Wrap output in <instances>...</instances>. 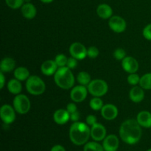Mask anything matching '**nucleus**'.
I'll return each instance as SVG.
<instances>
[{
	"instance_id": "obj_17",
	"label": "nucleus",
	"mask_w": 151,
	"mask_h": 151,
	"mask_svg": "<svg viewBox=\"0 0 151 151\" xmlns=\"http://www.w3.org/2000/svg\"><path fill=\"white\" fill-rule=\"evenodd\" d=\"M21 11H22V16L27 19H34L37 14L36 7L30 2L24 3L21 7Z\"/></svg>"
},
{
	"instance_id": "obj_39",
	"label": "nucleus",
	"mask_w": 151,
	"mask_h": 151,
	"mask_svg": "<svg viewBox=\"0 0 151 151\" xmlns=\"http://www.w3.org/2000/svg\"><path fill=\"white\" fill-rule=\"evenodd\" d=\"M50 151H66V149H65L62 145H56L53 146V147H52L51 150Z\"/></svg>"
},
{
	"instance_id": "obj_23",
	"label": "nucleus",
	"mask_w": 151,
	"mask_h": 151,
	"mask_svg": "<svg viewBox=\"0 0 151 151\" xmlns=\"http://www.w3.org/2000/svg\"><path fill=\"white\" fill-rule=\"evenodd\" d=\"M14 77L20 81H27L29 78V72L26 67L19 66L14 70Z\"/></svg>"
},
{
	"instance_id": "obj_24",
	"label": "nucleus",
	"mask_w": 151,
	"mask_h": 151,
	"mask_svg": "<svg viewBox=\"0 0 151 151\" xmlns=\"http://www.w3.org/2000/svg\"><path fill=\"white\" fill-rule=\"evenodd\" d=\"M77 80H78V82L81 85L85 86H87L89 84V83L91 81V76L86 72H79L78 75V77H77Z\"/></svg>"
},
{
	"instance_id": "obj_11",
	"label": "nucleus",
	"mask_w": 151,
	"mask_h": 151,
	"mask_svg": "<svg viewBox=\"0 0 151 151\" xmlns=\"http://www.w3.org/2000/svg\"><path fill=\"white\" fill-rule=\"evenodd\" d=\"M122 67L128 73H136L139 69V63L134 58L126 56L122 60Z\"/></svg>"
},
{
	"instance_id": "obj_20",
	"label": "nucleus",
	"mask_w": 151,
	"mask_h": 151,
	"mask_svg": "<svg viewBox=\"0 0 151 151\" xmlns=\"http://www.w3.org/2000/svg\"><path fill=\"white\" fill-rule=\"evenodd\" d=\"M97 13L99 17L103 19H110L113 14L111 7L107 4H101L97 7Z\"/></svg>"
},
{
	"instance_id": "obj_19",
	"label": "nucleus",
	"mask_w": 151,
	"mask_h": 151,
	"mask_svg": "<svg viewBox=\"0 0 151 151\" xmlns=\"http://www.w3.org/2000/svg\"><path fill=\"white\" fill-rule=\"evenodd\" d=\"M129 97L134 103H140L145 98V92L141 86H134L131 89Z\"/></svg>"
},
{
	"instance_id": "obj_15",
	"label": "nucleus",
	"mask_w": 151,
	"mask_h": 151,
	"mask_svg": "<svg viewBox=\"0 0 151 151\" xmlns=\"http://www.w3.org/2000/svg\"><path fill=\"white\" fill-rule=\"evenodd\" d=\"M58 68V66L55 60H47L41 64V71L44 75L47 76H51L55 74Z\"/></svg>"
},
{
	"instance_id": "obj_5",
	"label": "nucleus",
	"mask_w": 151,
	"mask_h": 151,
	"mask_svg": "<svg viewBox=\"0 0 151 151\" xmlns=\"http://www.w3.org/2000/svg\"><path fill=\"white\" fill-rule=\"evenodd\" d=\"M88 91L94 97H100L104 96L109 90L107 83L101 79H95L91 81L88 86Z\"/></svg>"
},
{
	"instance_id": "obj_1",
	"label": "nucleus",
	"mask_w": 151,
	"mask_h": 151,
	"mask_svg": "<svg viewBox=\"0 0 151 151\" xmlns=\"http://www.w3.org/2000/svg\"><path fill=\"white\" fill-rule=\"evenodd\" d=\"M142 135L141 125L136 119H127L119 128V136L124 142L134 145L139 142Z\"/></svg>"
},
{
	"instance_id": "obj_18",
	"label": "nucleus",
	"mask_w": 151,
	"mask_h": 151,
	"mask_svg": "<svg viewBox=\"0 0 151 151\" xmlns=\"http://www.w3.org/2000/svg\"><path fill=\"white\" fill-rule=\"evenodd\" d=\"M137 120L141 127L145 128H151V113L147 111L139 112L137 116Z\"/></svg>"
},
{
	"instance_id": "obj_7",
	"label": "nucleus",
	"mask_w": 151,
	"mask_h": 151,
	"mask_svg": "<svg viewBox=\"0 0 151 151\" xmlns=\"http://www.w3.org/2000/svg\"><path fill=\"white\" fill-rule=\"evenodd\" d=\"M14 108L10 105L4 104L0 109V117L6 125L12 124L16 119V113Z\"/></svg>"
},
{
	"instance_id": "obj_10",
	"label": "nucleus",
	"mask_w": 151,
	"mask_h": 151,
	"mask_svg": "<svg viewBox=\"0 0 151 151\" xmlns=\"http://www.w3.org/2000/svg\"><path fill=\"white\" fill-rule=\"evenodd\" d=\"M109 27L111 29L117 33H121L124 32L126 29V22L123 18L119 16H114L109 19Z\"/></svg>"
},
{
	"instance_id": "obj_38",
	"label": "nucleus",
	"mask_w": 151,
	"mask_h": 151,
	"mask_svg": "<svg viewBox=\"0 0 151 151\" xmlns=\"http://www.w3.org/2000/svg\"><path fill=\"white\" fill-rule=\"evenodd\" d=\"M5 84V78L2 72H0V88L2 89Z\"/></svg>"
},
{
	"instance_id": "obj_35",
	"label": "nucleus",
	"mask_w": 151,
	"mask_h": 151,
	"mask_svg": "<svg viewBox=\"0 0 151 151\" xmlns=\"http://www.w3.org/2000/svg\"><path fill=\"white\" fill-rule=\"evenodd\" d=\"M97 117H96L94 115H88V116H87L86 119V124L88 125H91V126H92V125H94V124L97 123Z\"/></svg>"
},
{
	"instance_id": "obj_26",
	"label": "nucleus",
	"mask_w": 151,
	"mask_h": 151,
	"mask_svg": "<svg viewBox=\"0 0 151 151\" xmlns=\"http://www.w3.org/2000/svg\"><path fill=\"white\" fill-rule=\"evenodd\" d=\"M83 151H104L103 145L97 142H89L86 143L83 147Z\"/></svg>"
},
{
	"instance_id": "obj_8",
	"label": "nucleus",
	"mask_w": 151,
	"mask_h": 151,
	"mask_svg": "<svg viewBox=\"0 0 151 151\" xmlns=\"http://www.w3.org/2000/svg\"><path fill=\"white\" fill-rule=\"evenodd\" d=\"M69 53L77 60H83L87 56V49L81 43L75 42L69 47Z\"/></svg>"
},
{
	"instance_id": "obj_6",
	"label": "nucleus",
	"mask_w": 151,
	"mask_h": 151,
	"mask_svg": "<svg viewBox=\"0 0 151 151\" xmlns=\"http://www.w3.org/2000/svg\"><path fill=\"white\" fill-rule=\"evenodd\" d=\"M31 103L29 98L24 94H19L13 100V108L17 113L25 114L30 110Z\"/></svg>"
},
{
	"instance_id": "obj_13",
	"label": "nucleus",
	"mask_w": 151,
	"mask_h": 151,
	"mask_svg": "<svg viewBox=\"0 0 151 151\" xmlns=\"http://www.w3.org/2000/svg\"><path fill=\"white\" fill-rule=\"evenodd\" d=\"M91 137L94 141H103L106 137V129L102 124L96 123L91 128Z\"/></svg>"
},
{
	"instance_id": "obj_12",
	"label": "nucleus",
	"mask_w": 151,
	"mask_h": 151,
	"mask_svg": "<svg viewBox=\"0 0 151 151\" xmlns=\"http://www.w3.org/2000/svg\"><path fill=\"white\" fill-rule=\"evenodd\" d=\"M119 145V139L114 134H110L103 139V147L105 151H116Z\"/></svg>"
},
{
	"instance_id": "obj_37",
	"label": "nucleus",
	"mask_w": 151,
	"mask_h": 151,
	"mask_svg": "<svg viewBox=\"0 0 151 151\" xmlns=\"http://www.w3.org/2000/svg\"><path fill=\"white\" fill-rule=\"evenodd\" d=\"M80 119V113L78 111H77L74 112V113L71 114H70V119L72 121H73L74 122H78Z\"/></svg>"
},
{
	"instance_id": "obj_41",
	"label": "nucleus",
	"mask_w": 151,
	"mask_h": 151,
	"mask_svg": "<svg viewBox=\"0 0 151 151\" xmlns=\"http://www.w3.org/2000/svg\"><path fill=\"white\" fill-rule=\"evenodd\" d=\"M24 1L25 3H27V2H30V0H24Z\"/></svg>"
},
{
	"instance_id": "obj_28",
	"label": "nucleus",
	"mask_w": 151,
	"mask_h": 151,
	"mask_svg": "<svg viewBox=\"0 0 151 151\" xmlns=\"http://www.w3.org/2000/svg\"><path fill=\"white\" fill-rule=\"evenodd\" d=\"M6 4L11 9H16L20 8L22 7L24 4V0H5Z\"/></svg>"
},
{
	"instance_id": "obj_21",
	"label": "nucleus",
	"mask_w": 151,
	"mask_h": 151,
	"mask_svg": "<svg viewBox=\"0 0 151 151\" xmlns=\"http://www.w3.org/2000/svg\"><path fill=\"white\" fill-rule=\"evenodd\" d=\"M16 67V61L12 58H4L1 60L0 63V69L1 72H10L14 70Z\"/></svg>"
},
{
	"instance_id": "obj_4",
	"label": "nucleus",
	"mask_w": 151,
	"mask_h": 151,
	"mask_svg": "<svg viewBox=\"0 0 151 151\" xmlns=\"http://www.w3.org/2000/svg\"><path fill=\"white\" fill-rule=\"evenodd\" d=\"M26 88L32 95H41L45 91L46 85L42 79L37 75H31L26 81Z\"/></svg>"
},
{
	"instance_id": "obj_40",
	"label": "nucleus",
	"mask_w": 151,
	"mask_h": 151,
	"mask_svg": "<svg viewBox=\"0 0 151 151\" xmlns=\"http://www.w3.org/2000/svg\"><path fill=\"white\" fill-rule=\"evenodd\" d=\"M40 1L43 3H45V4H49V3L52 2L54 0H40Z\"/></svg>"
},
{
	"instance_id": "obj_22",
	"label": "nucleus",
	"mask_w": 151,
	"mask_h": 151,
	"mask_svg": "<svg viewBox=\"0 0 151 151\" xmlns=\"http://www.w3.org/2000/svg\"><path fill=\"white\" fill-rule=\"evenodd\" d=\"M7 89L11 94H19L22 92V86L21 81L17 79H11L7 83Z\"/></svg>"
},
{
	"instance_id": "obj_36",
	"label": "nucleus",
	"mask_w": 151,
	"mask_h": 151,
	"mask_svg": "<svg viewBox=\"0 0 151 151\" xmlns=\"http://www.w3.org/2000/svg\"><path fill=\"white\" fill-rule=\"evenodd\" d=\"M66 110H67L68 112L71 114L77 111H78V108H77L76 105H75V103H70L67 105V106H66Z\"/></svg>"
},
{
	"instance_id": "obj_14",
	"label": "nucleus",
	"mask_w": 151,
	"mask_h": 151,
	"mask_svg": "<svg viewBox=\"0 0 151 151\" xmlns=\"http://www.w3.org/2000/svg\"><path fill=\"white\" fill-rule=\"evenodd\" d=\"M101 114L106 120H113L118 116V109L113 104H106L102 108Z\"/></svg>"
},
{
	"instance_id": "obj_29",
	"label": "nucleus",
	"mask_w": 151,
	"mask_h": 151,
	"mask_svg": "<svg viewBox=\"0 0 151 151\" xmlns=\"http://www.w3.org/2000/svg\"><path fill=\"white\" fill-rule=\"evenodd\" d=\"M55 61L56 62L58 67H63V66H66L68 58L65 55L59 54L56 55L55 58Z\"/></svg>"
},
{
	"instance_id": "obj_16",
	"label": "nucleus",
	"mask_w": 151,
	"mask_h": 151,
	"mask_svg": "<svg viewBox=\"0 0 151 151\" xmlns=\"http://www.w3.org/2000/svg\"><path fill=\"white\" fill-rule=\"evenodd\" d=\"M53 119L58 125H64L70 119V114L66 109H58L54 113Z\"/></svg>"
},
{
	"instance_id": "obj_25",
	"label": "nucleus",
	"mask_w": 151,
	"mask_h": 151,
	"mask_svg": "<svg viewBox=\"0 0 151 151\" xmlns=\"http://www.w3.org/2000/svg\"><path fill=\"white\" fill-rule=\"evenodd\" d=\"M139 85L143 89H151V73L145 74L140 78Z\"/></svg>"
},
{
	"instance_id": "obj_42",
	"label": "nucleus",
	"mask_w": 151,
	"mask_h": 151,
	"mask_svg": "<svg viewBox=\"0 0 151 151\" xmlns=\"http://www.w3.org/2000/svg\"><path fill=\"white\" fill-rule=\"evenodd\" d=\"M147 151H151V148H150V149H149V150H147Z\"/></svg>"
},
{
	"instance_id": "obj_27",
	"label": "nucleus",
	"mask_w": 151,
	"mask_h": 151,
	"mask_svg": "<svg viewBox=\"0 0 151 151\" xmlns=\"http://www.w3.org/2000/svg\"><path fill=\"white\" fill-rule=\"evenodd\" d=\"M89 106L91 109H93V110L100 111L103 107V102L100 97H94V98H92L90 100Z\"/></svg>"
},
{
	"instance_id": "obj_3",
	"label": "nucleus",
	"mask_w": 151,
	"mask_h": 151,
	"mask_svg": "<svg viewBox=\"0 0 151 151\" xmlns=\"http://www.w3.org/2000/svg\"><path fill=\"white\" fill-rule=\"evenodd\" d=\"M56 85L62 89H69L75 84V76L67 66L59 67L54 75Z\"/></svg>"
},
{
	"instance_id": "obj_34",
	"label": "nucleus",
	"mask_w": 151,
	"mask_h": 151,
	"mask_svg": "<svg viewBox=\"0 0 151 151\" xmlns=\"http://www.w3.org/2000/svg\"><path fill=\"white\" fill-rule=\"evenodd\" d=\"M77 66H78V60L76 58H75L73 57L68 58L67 64H66V66L68 68H69L70 69H75Z\"/></svg>"
},
{
	"instance_id": "obj_2",
	"label": "nucleus",
	"mask_w": 151,
	"mask_h": 151,
	"mask_svg": "<svg viewBox=\"0 0 151 151\" xmlns=\"http://www.w3.org/2000/svg\"><path fill=\"white\" fill-rule=\"evenodd\" d=\"M91 136V128L87 124L75 122L69 128V139L75 145L81 146L88 142Z\"/></svg>"
},
{
	"instance_id": "obj_31",
	"label": "nucleus",
	"mask_w": 151,
	"mask_h": 151,
	"mask_svg": "<svg viewBox=\"0 0 151 151\" xmlns=\"http://www.w3.org/2000/svg\"><path fill=\"white\" fill-rule=\"evenodd\" d=\"M114 57L116 60H122L125 57H126V52L125 50L122 48H118L114 50Z\"/></svg>"
},
{
	"instance_id": "obj_32",
	"label": "nucleus",
	"mask_w": 151,
	"mask_h": 151,
	"mask_svg": "<svg viewBox=\"0 0 151 151\" xmlns=\"http://www.w3.org/2000/svg\"><path fill=\"white\" fill-rule=\"evenodd\" d=\"M99 54H100L99 50L97 47H94V46L90 47L89 48L87 49V56H88L90 58H96L99 55Z\"/></svg>"
},
{
	"instance_id": "obj_9",
	"label": "nucleus",
	"mask_w": 151,
	"mask_h": 151,
	"mask_svg": "<svg viewBox=\"0 0 151 151\" xmlns=\"http://www.w3.org/2000/svg\"><path fill=\"white\" fill-rule=\"evenodd\" d=\"M88 91V88L85 86H76L72 88L70 97L75 103H81L86 98Z\"/></svg>"
},
{
	"instance_id": "obj_30",
	"label": "nucleus",
	"mask_w": 151,
	"mask_h": 151,
	"mask_svg": "<svg viewBox=\"0 0 151 151\" xmlns=\"http://www.w3.org/2000/svg\"><path fill=\"white\" fill-rule=\"evenodd\" d=\"M140 77L139 76V75L136 73H132V74H130L129 76L128 77V83L130 84V85H132V86H136L137 85L138 83H139V81H140Z\"/></svg>"
},
{
	"instance_id": "obj_33",
	"label": "nucleus",
	"mask_w": 151,
	"mask_h": 151,
	"mask_svg": "<svg viewBox=\"0 0 151 151\" xmlns=\"http://www.w3.org/2000/svg\"><path fill=\"white\" fill-rule=\"evenodd\" d=\"M143 36L148 41H151V24H147L143 29Z\"/></svg>"
}]
</instances>
